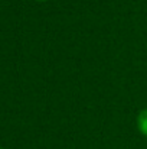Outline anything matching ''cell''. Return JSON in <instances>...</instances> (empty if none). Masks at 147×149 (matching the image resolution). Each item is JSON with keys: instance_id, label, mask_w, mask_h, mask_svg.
Here are the masks:
<instances>
[{"instance_id": "3", "label": "cell", "mask_w": 147, "mask_h": 149, "mask_svg": "<svg viewBox=\"0 0 147 149\" xmlns=\"http://www.w3.org/2000/svg\"><path fill=\"white\" fill-rule=\"evenodd\" d=\"M0 149H4V148H0Z\"/></svg>"}, {"instance_id": "2", "label": "cell", "mask_w": 147, "mask_h": 149, "mask_svg": "<svg viewBox=\"0 0 147 149\" xmlns=\"http://www.w3.org/2000/svg\"><path fill=\"white\" fill-rule=\"evenodd\" d=\"M38 1H46V0H38Z\"/></svg>"}, {"instance_id": "1", "label": "cell", "mask_w": 147, "mask_h": 149, "mask_svg": "<svg viewBox=\"0 0 147 149\" xmlns=\"http://www.w3.org/2000/svg\"><path fill=\"white\" fill-rule=\"evenodd\" d=\"M137 126H139V130L144 136H147V107L143 111H140V114L137 117Z\"/></svg>"}]
</instances>
